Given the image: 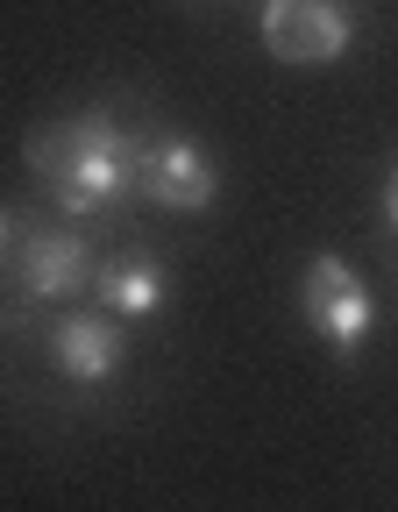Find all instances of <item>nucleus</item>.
<instances>
[{
    "label": "nucleus",
    "instance_id": "nucleus-1",
    "mask_svg": "<svg viewBox=\"0 0 398 512\" xmlns=\"http://www.w3.org/2000/svg\"><path fill=\"white\" fill-rule=\"evenodd\" d=\"M136 150H143L136 128H121L107 107H86L36 128L22 157L64 214H107L136 192Z\"/></svg>",
    "mask_w": 398,
    "mask_h": 512
},
{
    "label": "nucleus",
    "instance_id": "nucleus-2",
    "mask_svg": "<svg viewBox=\"0 0 398 512\" xmlns=\"http://www.w3.org/2000/svg\"><path fill=\"white\" fill-rule=\"evenodd\" d=\"M299 313L313 320V335L335 349V356H363V342H370V328H377V299H370V285L342 264V256H306V278H299Z\"/></svg>",
    "mask_w": 398,
    "mask_h": 512
},
{
    "label": "nucleus",
    "instance_id": "nucleus-3",
    "mask_svg": "<svg viewBox=\"0 0 398 512\" xmlns=\"http://www.w3.org/2000/svg\"><path fill=\"white\" fill-rule=\"evenodd\" d=\"M136 192L171 214H207L221 200V164L199 136H143L136 150Z\"/></svg>",
    "mask_w": 398,
    "mask_h": 512
},
{
    "label": "nucleus",
    "instance_id": "nucleus-4",
    "mask_svg": "<svg viewBox=\"0 0 398 512\" xmlns=\"http://www.w3.org/2000/svg\"><path fill=\"white\" fill-rule=\"evenodd\" d=\"M356 22L335 0H263V50L278 64H335L349 57Z\"/></svg>",
    "mask_w": 398,
    "mask_h": 512
},
{
    "label": "nucleus",
    "instance_id": "nucleus-5",
    "mask_svg": "<svg viewBox=\"0 0 398 512\" xmlns=\"http://www.w3.org/2000/svg\"><path fill=\"white\" fill-rule=\"evenodd\" d=\"M93 264H100V256H93V242L79 228H36V235H22L15 285H22L29 306H64L72 292L93 285Z\"/></svg>",
    "mask_w": 398,
    "mask_h": 512
},
{
    "label": "nucleus",
    "instance_id": "nucleus-6",
    "mask_svg": "<svg viewBox=\"0 0 398 512\" xmlns=\"http://www.w3.org/2000/svg\"><path fill=\"white\" fill-rule=\"evenodd\" d=\"M50 363L72 384H107L128 363V335L114 328V313H64L50 328Z\"/></svg>",
    "mask_w": 398,
    "mask_h": 512
},
{
    "label": "nucleus",
    "instance_id": "nucleus-7",
    "mask_svg": "<svg viewBox=\"0 0 398 512\" xmlns=\"http://www.w3.org/2000/svg\"><path fill=\"white\" fill-rule=\"evenodd\" d=\"M93 292L114 320H150L164 306V264L150 249H114L93 264Z\"/></svg>",
    "mask_w": 398,
    "mask_h": 512
},
{
    "label": "nucleus",
    "instance_id": "nucleus-8",
    "mask_svg": "<svg viewBox=\"0 0 398 512\" xmlns=\"http://www.w3.org/2000/svg\"><path fill=\"white\" fill-rule=\"evenodd\" d=\"M384 221H391V235H398V171H391V185H384Z\"/></svg>",
    "mask_w": 398,
    "mask_h": 512
},
{
    "label": "nucleus",
    "instance_id": "nucleus-9",
    "mask_svg": "<svg viewBox=\"0 0 398 512\" xmlns=\"http://www.w3.org/2000/svg\"><path fill=\"white\" fill-rule=\"evenodd\" d=\"M22 235H15V214H0V264H8V249H15Z\"/></svg>",
    "mask_w": 398,
    "mask_h": 512
}]
</instances>
